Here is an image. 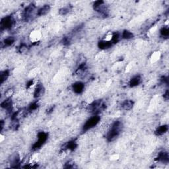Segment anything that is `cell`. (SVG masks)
<instances>
[{"label": "cell", "instance_id": "6da1fadb", "mask_svg": "<svg viewBox=\"0 0 169 169\" xmlns=\"http://www.w3.org/2000/svg\"><path fill=\"white\" fill-rule=\"evenodd\" d=\"M122 128V122L118 120L115 121V122L112 123L110 130L108 131L107 136H106L108 142H111L114 141L115 140H116L118 137V136L120 134Z\"/></svg>", "mask_w": 169, "mask_h": 169}, {"label": "cell", "instance_id": "7a4b0ae2", "mask_svg": "<svg viewBox=\"0 0 169 169\" xmlns=\"http://www.w3.org/2000/svg\"><path fill=\"white\" fill-rule=\"evenodd\" d=\"M105 108V104L103 103L102 100H97L93 101L88 106L87 110L90 112L93 113L95 115H97L98 114L104 110Z\"/></svg>", "mask_w": 169, "mask_h": 169}, {"label": "cell", "instance_id": "3957f363", "mask_svg": "<svg viewBox=\"0 0 169 169\" xmlns=\"http://www.w3.org/2000/svg\"><path fill=\"white\" fill-rule=\"evenodd\" d=\"M100 120V117L98 115H94L89 119H88L85 124L83 126V132H87L92 128H95L96 126L98 125Z\"/></svg>", "mask_w": 169, "mask_h": 169}, {"label": "cell", "instance_id": "277c9868", "mask_svg": "<svg viewBox=\"0 0 169 169\" xmlns=\"http://www.w3.org/2000/svg\"><path fill=\"white\" fill-rule=\"evenodd\" d=\"M38 140L37 142L34 143V145H32V149L33 151H36L42 147L43 145L48 140V133L44 132H40L38 133Z\"/></svg>", "mask_w": 169, "mask_h": 169}, {"label": "cell", "instance_id": "5b68a950", "mask_svg": "<svg viewBox=\"0 0 169 169\" xmlns=\"http://www.w3.org/2000/svg\"><path fill=\"white\" fill-rule=\"evenodd\" d=\"M35 10H36V6L34 4H30L29 6H27L23 11V19L25 21H30L33 19L35 13Z\"/></svg>", "mask_w": 169, "mask_h": 169}, {"label": "cell", "instance_id": "8992f818", "mask_svg": "<svg viewBox=\"0 0 169 169\" xmlns=\"http://www.w3.org/2000/svg\"><path fill=\"white\" fill-rule=\"evenodd\" d=\"M15 24V19L12 16H7L4 17L1 19V24H0V27H1V30L4 31V30H8L11 29Z\"/></svg>", "mask_w": 169, "mask_h": 169}, {"label": "cell", "instance_id": "52a82bcc", "mask_svg": "<svg viewBox=\"0 0 169 169\" xmlns=\"http://www.w3.org/2000/svg\"><path fill=\"white\" fill-rule=\"evenodd\" d=\"M93 8L96 11L102 14V15H108V9L103 1H97L93 4Z\"/></svg>", "mask_w": 169, "mask_h": 169}, {"label": "cell", "instance_id": "ba28073f", "mask_svg": "<svg viewBox=\"0 0 169 169\" xmlns=\"http://www.w3.org/2000/svg\"><path fill=\"white\" fill-rule=\"evenodd\" d=\"M85 89V84L81 81H77L72 85V89L76 94H81Z\"/></svg>", "mask_w": 169, "mask_h": 169}, {"label": "cell", "instance_id": "9c48e42d", "mask_svg": "<svg viewBox=\"0 0 169 169\" xmlns=\"http://www.w3.org/2000/svg\"><path fill=\"white\" fill-rule=\"evenodd\" d=\"M45 92V89L43 86V85L42 83H39L36 85V88L34 89V97L35 98H38L42 96H43Z\"/></svg>", "mask_w": 169, "mask_h": 169}, {"label": "cell", "instance_id": "30bf717a", "mask_svg": "<svg viewBox=\"0 0 169 169\" xmlns=\"http://www.w3.org/2000/svg\"><path fill=\"white\" fill-rule=\"evenodd\" d=\"M1 107L2 108L6 110L7 112H11L13 110V102L11 98H7L1 102Z\"/></svg>", "mask_w": 169, "mask_h": 169}, {"label": "cell", "instance_id": "8fae6325", "mask_svg": "<svg viewBox=\"0 0 169 169\" xmlns=\"http://www.w3.org/2000/svg\"><path fill=\"white\" fill-rule=\"evenodd\" d=\"M158 162H161L163 163H168L169 161V155L167 152L163 151L158 153L157 158H156Z\"/></svg>", "mask_w": 169, "mask_h": 169}, {"label": "cell", "instance_id": "7c38bea8", "mask_svg": "<svg viewBox=\"0 0 169 169\" xmlns=\"http://www.w3.org/2000/svg\"><path fill=\"white\" fill-rule=\"evenodd\" d=\"M112 45L113 44L112 43V42L107 41V40H100V41L98 42V48L102 50H106V49L110 48Z\"/></svg>", "mask_w": 169, "mask_h": 169}, {"label": "cell", "instance_id": "4fadbf2b", "mask_svg": "<svg viewBox=\"0 0 169 169\" xmlns=\"http://www.w3.org/2000/svg\"><path fill=\"white\" fill-rule=\"evenodd\" d=\"M50 11V6L49 5H44V6L40 7L39 9L37 10L38 16H43L46 15Z\"/></svg>", "mask_w": 169, "mask_h": 169}, {"label": "cell", "instance_id": "5bb4252c", "mask_svg": "<svg viewBox=\"0 0 169 169\" xmlns=\"http://www.w3.org/2000/svg\"><path fill=\"white\" fill-rule=\"evenodd\" d=\"M11 167L12 168H18L19 165H20V157L18 154L13 155L11 158Z\"/></svg>", "mask_w": 169, "mask_h": 169}, {"label": "cell", "instance_id": "9a60e30c", "mask_svg": "<svg viewBox=\"0 0 169 169\" xmlns=\"http://www.w3.org/2000/svg\"><path fill=\"white\" fill-rule=\"evenodd\" d=\"M141 82H142V77L140 75H136L131 79L129 84L131 87H134L140 85Z\"/></svg>", "mask_w": 169, "mask_h": 169}, {"label": "cell", "instance_id": "2e32d148", "mask_svg": "<svg viewBox=\"0 0 169 169\" xmlns=\"http://www.w3.org/2000/svg\"><path fill=\"white\" fill-rule=\"evenodd\" d=\"M133 104H134V102H133L132 100H126L122 103L121 107L124 110H130L131 109H132Z\"/></svg>", "mask_w": 169, "mask_h": 169}, {"label": "cell", "instance_id": "e0dca14e", "mask_svg": "<svg viewBox=\"0 0 169 169\" xmlns=\"http://www.w3.org/2000/svg\"><path fill=\"white\" fill-rule=\"evenodd\" d=\"M64 149L65 150H69L70 151H74V150L76 149L77 147V144L75 141L72 140L69 141V142L66 143V144L64 145Z\"/></svg>", "mask_w": 169, "mask_h": 169}, {"label": "cell", "instance_id": "ac0fdd59", "mask_svg": "<svg viewBox=\"0 0 169 169\" xmlns=\"http://www.w3.org/2000/svg\"><path fill=\"white\" fill-rule=\"evenodd\" d=\"M168 130V125H162L160 126L159 127L157 128L155 130V134L157 135H162L165 134Z\"/></svg>", "mask_w": 169, "mask_h": 169}, {"label": "cell", "instance_id": "d6986e66", "mask_svg": "<svg viewBox=\"0 0 169 169\" xmlns=\"http://www.w3.org/2000/svg\"><path fill=\"white\" fill-rule=\"evenodd\" d=\"M9 76V72L8 70H4L0 72V82L2 84L4 81H6L7 78Z\"/></svg>", "mask_w": 169, "mask_h": 169}, {"label": "cell", "instance_id": "ffe728a7", "mask_svg": "<svg viewBox=\"0 0 169 169\" xmlns=\"http://www.w3.org/2000/svg\"><path fill=\"white\" fill-rule=\"evenodd\" d=\"M134 36V35L132 33V32L130 31H128V30H125L123 31V32L121 34V37L123 39H126V40H129L132 39Z\"/></svg>", "mask_w": 169, "mask_h": 169}, {"label": "cell", "instance_id": "44dd1931", "mask_svg": "<svg viewBox=\"0 0 169 169\" xmlns=\"http://www.w3.org/2000/svg\"><path fill=\"white\" fill-rule=\"evenodd\" d=\"M15 42V39L13 36H9L4 40V44L5 46H9Z\"/></svg>", "mask_w": 169, "mask_h": 169}, {"label": "cell", "instance_id": "7402d4cb", "mask_svg": "<svg viewBox=\"0 0 169 169\" xmlns=\"http://www.w3.org/2000/svg\"><path fill=\"white\" fill-rule=\"evenodd\" d=\"M120 37H121V34L119 33V32H114V33H112V40H111V42H112V43L114 44L117 43V42H119V40L120 39Z\"/></svg>", "mask_w": 169, "mask_h": 169}, {"label": "cell", "instance_id": "603a6c76", "mask_svg": "<svg viewBox=\"0 0 169 169\" xmlns=\"http://www.w3.org/2000/svg\"><path fill=\"white\" fill-rule=\"evenodd\" d=\"M40 38V34L38 31H34L31 34V41L33 42H37Z\"/></svg>", "mask_w": 169, "mask_h": 169}, {"label": "cell", "instance_id": "cb8c5ba5", "mask_svg": "<svg viewBox=\"0 0 169 169\" xmlns=\"http://www.w3.org/2000/svg\"><path fill=\"white\" fill-rule=\"evenodd\" d=\"M87 69V67L86 64H85V63H83V64H80L79 66L78 67L77 69V73L79 74H83V73H85V72H86Z\"/></svg>", "mask_w": 169, "mask_h": 169}, {"label": "cell", "instance_id": "d4e9b609", "mask_svg": "<svg viewBox=\"0 0 169 169\" xmlns=\"http://www.w3.org/2000/svg\"><path fill=\"white\" fill-rule=\"evenodd\" d=\"M160 34L164 38H167L169 35V29L167 27H164L160 30Z\"/></svg>", "mask_w": 169, "mask_h": 169}, {"label": "cell", "instance_id": "484cf974", "mask_svg": "<svg viewBox=\"0 0 169 169\" xmlns=\"http://www.w3.org/2000/svg\"><path fill=\"white\" fill-rule=\"evenodd\" d=\"M38 107H39V104H38L36 102H34L31 103V104L29 106V107H28L27 108V110H28V112H33V111L36 110L37 109Z\"/></svg>", "mask_w": 169, "mask_h": 169}, {"label": "cell", "instance_id": "4316f807", "mask_svg": "<svg viewBox=\"0 0 169 169\" xmlns=\"http://www.w3.org/2000/svg\"><path fill=\"white\" fill-rule=\"evenodd\" d=\"M28 50V46L25 44H21L19 47V52L20 53H25Z\"/></svg>", "mask_w": 169, "mask_h": 169}, {"label": "cell", "instance_id": "83f0119b", "mask_svg": "<svg viewBox=\"0 0 169 169\" xmlns=\"http://www.w3.org/2000/svg\"><path fill=\"white\" fill-rule=\"evenodd\" d=\"M69 7H64V8H62L60 10V13L61 14V15H65V14H67L69 13Z\"/></svg>", "mask_w": 169, "mask_h": 169}, {"label": "cell", "instance_id": "f1b7e54d", "mask_svg": "<svg viewBox=\"0 0 169 169\" xmlns=\"http://www.w3.org/2000/svg\"><path fill=\"white\" fill-rule=\"evenodd\" d=\"M65 168H74V164L72 163V162H67L66 164H65V166H64Z\"/></svg>", "mask_w": 169, "mask_h": 169}, {"label": "cell", "instance_id": "f546056e", "mask_svg": "<svg viewBox=\"0 0 169 169\" xmlns=\"http://www.w3.org/2000/svg\"><path fill=\"white\" fill-rule=\"evenodd\" d=\"M62 42H63V44L68 45L70 42V40L68 37H65V38H64V39H63Z\"/></svg>", "mask_w": 169, "mask_h": 169}, {"label": "cell", "instance_id": "4dcf8cb0", "mask_svg": "<svg viewBox=\"0 0 169 169\" xmlns=\"http://www.w3.org/2000/svg\"><path fill=\"white\" fill-rule=\"evenodd\" d=\"M32 85H33V81H32V80H31V81H29L27 83V87L28 88H29V87H31Z\"/></svg>", "mask_w": 169, "mask_h": 169}, {"label": "cell", "instance_id": "1f68e13d", "mask_svg": "<svg viewBox=\"0 0 169 169\" xmlns=\"http://www.w3.org/2000/svg\"><path fill=\"white\" fill-rule=\"evenodd\" d=\"M12 93H13V90L12 89H9L6 92V95H7V97H9V96L12 95Z\"/></svg>", "mask_w": 169, "mask_h": 169}, {"label": "cell", "instance_id": "d6a6232c", "mask_svg": "<svg viewBox=\"0 0 169 169\" xmlns=\"http://www.w3.org/2000/svg\"><path fill=\"white\" fill-rule=\"evenodd\" d=\"M164 98H165L166 100H168V90H167L165 93V94L164 95Z\"/></svg>", "mask_w": 169, "mask_h": 169}]
</instances>
